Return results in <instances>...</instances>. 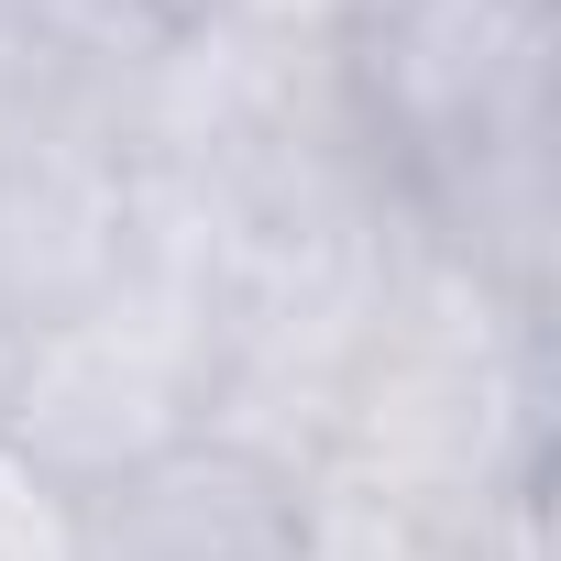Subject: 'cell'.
Returning a JSON list of instances; mask_svg holds the SVG:
<instances>
[{"mask_svg":"<svg viewBox=\"0 0 561 561\" xmlns=\"http://www.w3.org/2000/svg\"><path fill=\"white\" fill-rule=\"evenodd\" d=\"M67 561H309V517L287 506V484L264 462L220 440H176L78 506Z\"/></svg>","mask_w":561,"mask_h":561,"instance_id":"6da1fadb","label":"cell"}]
</instances>
